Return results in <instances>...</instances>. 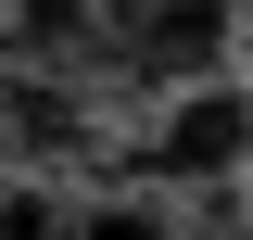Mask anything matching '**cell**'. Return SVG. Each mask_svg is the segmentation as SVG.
Listing matches in <instances>:
<instances>
[{
  "label": "cell",
  "mask_w": 253,
  "mask_h": 240,
  "mask_svg": "<svg viewBox=\"0 0 253 240\" xmlns=\"http://www.w3.org/2000/svg\"><path fill=\"white\" fill-rule=\"evenodd\" d=\"M89 139H101V114H89V76H51V63H13V76H0V152H13L26 177L76 164Z\"/></svg>",
  "instance_id": "cell-3"
},
{
  "label": "cell",
  "mask_w": 253,
  "mask_h": 240,
  "mask_svg": "<svg viewBox=\"0 0 253 240\" xmlns=\"http://www.w3.org/2000/svg\"><path fill=\"white\" fill-rule=\"evenodd\" d=\"M241 26H253L241 0H101V76H114V89L228 76V38Z\"/></svg>",
  "instance_id": "cell-1"
},
{
  "label": "cell",
  "mask_w": 253,
  "mask_h": 240,
  "mask_svg": "<svg viewBox=\"0 0 253 240\" xmlns=\"http://www.w3.org/2000/svg\"><path fill=\"white\" fill-rule=\"evenodd\" d=\"M76 240H177V190H114V202H76Z\"/></svg>",
  "instance_id": "cell-4"
},
{
  "label": "cell",
  "mask_w": 253,
  "mask_h": 240,
  "mask_svg": "<svg viewBox=\"0 0 253 240\" xmlns=\"http://www.w3.org/2000/svg\"><path fill=\"white\" fill-rule=\"evenodd\" d=\"M0 240H76V215H63V190L13 164V177H0Z\"/></svg>",
  "instance_id": "cell-5"
},
{
  "label": "cell",
  "mask_w": 253,
  "mask_h": 240,
  "mask_svg": "<svg viewBox=\"0 0 253 240\" xmlns=\"http://www.w3.org/2000/svg\"><path fill=\"white\" fill-rule=\"evenodd\" d=\"M253 177V89L241 76H190V89H165V114L139 126V190H228Z\"/></svg>",
  "instance_id": "cell-2"
}]
</instances>
